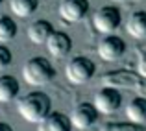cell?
Instances as JSON below:
<instances>
[{
	"label": "cell",
	"mask_w": 146,
	"mask_h": 131,
	"mask_svg": "<svg viewBox=\"0 0 146 131\" xmlns=\"http://www.w3.org/2000/svg\"><path fill=\"white\" fill-rule=\"evenodd\" d=\"M17 109L26 122L39 124V122H43L52 113V100H50V96L46 92L33 91V92H28L24 98L19 100Z\"/></svg>",
	"instance_id": "6da1fadb"
},
{
	"label": "cell",
	"mask_w": 146,
	"mask_h": 131,
	"mask_svg": "<svg viewBox=\"0 0 146 131\" xmlns=\"http://www.w3.org/2000/svg\"><path fill=\"white\" fill-rule=\"evenodd\" d=\"M54 76H56V68L46 57H32L22 67V78L26 79V83L33 87L48 85L54 79Z\"/></svg>",
	"instance_id": "7a4b0ae2"
},
{
	"label": "cell",
	"mask_w": 146,
	"mask_h": 131,
	"mask_svg": "<svg viewBox=\"0 0 146 131\" xmlns=\"http://www.w3.org/2000/svg\"><path fill=\"white\" fill-rule=\"evenodd\" d=\"M94 72H96V65H94L89 57H83V56L72 57V59L68 61L67 68H65L67 79L70 83H74V85H83V83H87L94 76Z\"/></svg>",
	"instance_id": "3957f363"
},
{
	"label": "cell",
	"mask_w": 146,
	"mask_h": 131,
	"mask_svg": "<svg viewBox=\"0 0 146 131\" xmlns=\"http://www.w3.org/2000/svg\"><path fill=\"white\" fill-rule=\"evenodd\" d=\"M93 24L98 32L106 33V35L115 33L122 24V13H120V9L115 7V6H104L94 13Z\"/></svg>",
	"instance_id": "277c9868"
},
{
	"label": "cell",
	"mask_w": 146,
	"mask_h": 131,
	"mask_svg": "<svg viewBox=\"0 0 146 131\" xmlns=\"http://www.w3.org/2000/svg\"><path fill=\"white\" fill-rule=\"evenodd\" d=\"M94 107L98 109L100 114H113L120 109L122 105V96L117 89L113 87H104L94 94Z\"/></svg>",
	"instance_id": "5b68a950"
},
{
	"label": "cell",
	"mask_w": 146,
	"mask_h": 131,
	"mask_svg": "<svg viewBox=\"0 0 146 131\" xmlns=\"http://www.w3.org/2000/svg\"><path fill=\"white\" fill-rule=\"evenodd\" d=\"M126 54V43L118 35H106L98 43V56L104 61H118Z\"/></svg>",
	"instance_id": "8992f818"
},
{
	"label": "cell",
	"mask_w": 146,
	"mask_h": 131,
	"mask_svg": "<svg viewBox=\"0 0 146 131\" xmlns=\"http://www.w3.org/2000/svg\"><path fill=\"white\" fill-rule=\"evenodd\" d=\"M98 109L94 107V103H78L72 109L70 114V122L76 129H89L91 126H94V122L98 120Z\"/></svg>",
	"instance_id": "52a82bcc"
},
{
	"label": "cell",
	"mask_w": 146,
	"mask_h": 131,
	"mask_svg": "<svg viewBox=\"0 0 146 131\" xmlns=\"http://www.w3.org/2000/svg\"><path fill=\"white\" fill-rule=\"evenodd\" d=\"M89 13V0H63L59 4V15L67 22H78Z\"/></svg>",
	"instance_id": "ba28073f"
},
{
	"label": "cell",
	"mask_w": 146,
	"mask_h": 131,
	"mask_svg": "<svg viewBox=\"0 0 146 131\" xmlns=\"http://www.w3.org/2000/svg\"><path fill=\"white\" fill-rule=\"evenodd\" d=\"M46 48L54 57L63 59L72 50V39L65 32H54L52 35H50V39L46 41Z\"/></svg>",
	"instance_id": "9c48e42d"
},
{
	"label": "cell",
	"mask_w": 146,
	"mask_h": 131,
	"mask_svg": "<svg viewBox=\"0 0 146 131\" xmlns=\"http://www.w3.org/2000/svg\"><path fill=\"white\" fill-rule=\"evenodd\" d=\"M56 32L54 26L50 24V21L39 19V21L32 22L28 28V37L33 44H46V41L50 39V35Z\"/></svg>",
	"instance_id": "30bf717a"
},
{
	"label": "cell",
	"mask_w": 146,
	"mask_h": 131,
	"mask_svg": "<svg viewBox=\"0 0 146 131\" xmlns=\"http://www.w3.org/2000/svg\"><path fill=\"white\" fill-rule=\"evenodd\" d=\"M72 126L70 118L63 113H50L43 122H39V129L37 131H70Z\"/></svg>",
	"instance_id": "8fae6325"
},
{
	"label": "cell",
	"mask_w": 146,
	"mask_h": 131,
	"mask_svg": "<svg viewBox=\"0 0 146 131\" xmlns=\"http://www.w3.org/2000/svg\"><path fill=\"white\" fill-rule=\"evenodd\" d=\"M126 32L133 39H144L146 37V11H135L129 15Z\"/></svg>",
	"instance_id": "7c38bea8"
},
{
	"label": "cell",
	"mask_w": 146,
	"mask_h": 131,
	"mask_svg": "<svg viewBox=\"0 0 146 131\" xmlns=\"http://www.w3.org/2000/svg\"><path fill=\"white\" fill-rule=\"evenodd\" d=\"M126 116L129 122L144 124L146 122V98H133L126 105Z\"/></svg>",
	"instance_id": "4fadbf2b"
},
{
	"label": "cell",
	"mask_w": 146,
	"mask_h": 131,
	"mask_svg": "<svg viewBox=\"0 0 146 131\" xmlns=\"http://www.w3.org/2000/svg\"><path fill=\"white\" fill-rule=\"evenodd\" d=\"M19 91H21V85H19L17 78H13V76H0V102L2 103L17 98Z\"/></svg>",
	"instance_id": "5bb4252c"
},
{
	"label": "cell",
	"mask_w": 146,
	"mask_h": 131,
	"mask_svg": "<svg viewBox=\"0 0 146 131\" xmlns=\"http://www.w3.org/2000/svg\"><path fill=\"white\" fill-rule=\"evenodd\" d=\"M37 6H39V0H11L9 7L17 17H32L37 11Z\"/></svg>",
	"instance_id": "9a60e30c"
},
{
	"label": "cell",
	"mask_w": 146,
	"mask_h": 131,
	"mask_svg": "<svg viewBox=\"0 0 146 131\" xmlns=\"http://www.w3.org/2000/svg\"><path fill=\"white\" fill-rule=\"evenodd\" d=\"M17 35V22L11 17H0V43H9Z\"/></svg>",
	"instance_id": "2e32d148"
},
{
	"label": "cell",
	"mask_w": 146,
	"mask_h": 131,
	"mask_svg": "<svg viewBox=\"0 0 146 131\" xmlns=\"http://www.w3.org/2000/svg\"><path fill=\"white\" fill-rule=\"evenodd\" d=\"M11 59H13V56H11V50L2 43V44H0V70H4V68L9 67Z\"/></svg>",
	"instance_id": "e0dca14e"
},
{
	"label": "cell",
	"mask_w": 146,
	"mask_h": 131,
	"mask_svg": "<svg viewBox=\"0 0 146 131\" xmlns=\"http://www.w3.org/2000/svg\"><path fill=\"white\" fill-rule=\"evenodd\" d=\"M137 68H139V74L146 78V52L139 57V65H137Z\"/></svg>",
	"instance_id": "ac0fdd59"
},
{
	"label": "cell",
	"mask_w": 146,
	"mask_h": 131,
	"mask_svg": "<svg viewBox=\"0 0 146 131\" xmlns=\"http://www.w3.org/2000/svg\"><path fill=\"white\" fill-rule=\"evenodd\" d=\"M0 131H13L9 124H6V122H0Z\"/></svg>",
	"instance_id": "d6986e66"
},
{
	"label": "cell",
	"mask_w": 146,
	"mask_h": 131,
	"mask_svg": "<svg viewBox=\"0 0 146 131\" xmlns=\"http://www.w3.org/2000/svg\"><path fill=\"white\" fill-rule=\"evenodd\" d=\"M2 2H4V0H0V4H2Z\"/></svg>",
	"instance_id": "ffe728a7"
}]
</instances>
